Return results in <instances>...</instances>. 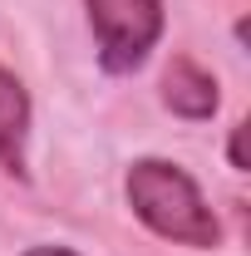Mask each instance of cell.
Here are the masks:
<instances>
[{"label":"cell","instance_id":"obj_4","mask_svg":"<svg viewBox=\"0 0 251 256\" xmlns=\"http://www.w3.org/2000/svg\"><path fill=\"white\" fill-rule=\"evenodd\" d=\"M162 104L182 118H212L217 114V79L192 60H172L162 74Z\"/></svg>","mask_w":251,"mask_h":256},{"label":"cell","instance_id":"obj_6","mask_svg":"<svg viewBox=\"0 0 251 256\" xmlns=\"http://www.w3.org/2000/svg\"><path fill=\"white\" fill-rule=\"evenodd\" d=\"M25 256H79V252H69V246H30Z\"/></svg>","mask_w":251,"mask_h":256},{"label":"cell","instance_id":"obj_3","mask_svg":"<svg viewBox=\"0 0 251 256\" xmlns=\"http://www.w3.org/2000/svg\"><path fill=\"white\" fill-rule=\"evenodd\" d=\"M25 138H30V94L0 64V168L25 178Z\"/></svg>","mask_w":251,"mask_h":256},{"label":"cell","instance_id":"obj_5","mask_svg":"<svg viewBox=\"0 0 251 256\" xmlns=\"http://www.w3.org/2000/svg\"><path fill=\"white\" fill-rule=\"evenodd\" d=\"M232 168H246V124L232 128Z\"/></svg>","mask_w":251,"mask_h":256},{"label":"cell","instance_id":"obj_2","mask_svg":"<svg viewBox=\"0 0 251 256\" xmlns=\"http://www.w3.org/2000/svg\"><path fill=\"white\" fill-rule=\"evenodd\" d=\"M98 34V64L108 74H133L162 34V0H84Z\"/></svg>","mask_w":251,"mask_h":256},{"label":"cell","instance_id":"obj_1","mask_svg":"<svg viewBox=\"0 0 251 256\" xmlns=\"http://www.w3.org/2000/svg\"><path fill=\"white\" fill-rule=\"evenodd\" d=\"M124 192H128L133 217L148 226V232H158L162 242L197 246V252L222 246L217 212L207 207L202 188L192 182L178 162H168V158H138L133 168H128Z\"/></svg>","mask_w":251,"mask_h":256}]
</instances>
